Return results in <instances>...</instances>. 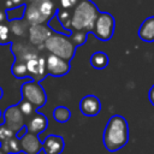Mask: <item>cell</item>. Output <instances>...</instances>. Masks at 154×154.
I'll return each mask as SVG.
<instances>
[{
  "label": "cell",
  "mask_w": 154,
  "mask_h": 154,
  "mask_svg": "<svg viewBox=\"0 0 154 154\" xmlns=\"http://www.w3.org/2000/svg\"><path fill=\"white\" fill-rule=\"evenodd\" d=\"M101 111V101L95 95H85L79 101V112L85 117H95Z\"/></svg>",
  "instance_id": "obj_13"
},
{
  "label": "cell",
  "mask_w": 154,
  "mask_h": 154,
  "mask_svg": "<svg viewBox=\"0 0 154 154\" xmlns=\"http://www.w3.org/2000/svg\"><path fill=\"white\" fill-rule=\"evenodd\" d=\"M7 22H8L7 11L5 8H0V24L1 23H7Z\"/></svg>",
  "instance_id": "obj_28"
},
{
  "label": "cell",
  "mask_w": 154,
  "mask_h": 154,
  "mask_svg": "<svg viewBox=\"0 0 154 154\" xmlns=\"http://www.w3.org/2000/svg\"><path fill=\"white\" fill-rule=\"evenodd\" d=\"M53 32H54V30L51 26H48L47 24L30 25L28 38L32 45H35V46H37L42 49V48H45L46 41L49 38V36Z\"/></svg>",
  "instance_id": "obj_10"
},
{
  "label": "cell",
  "mask_w": 154,
  "mask_h": 154,
  "mask_svg": "<svg viewBox=\"0 0 154 154\" xmlns=\"http://www.w3.org/2000/svg\"><path fill=\"white\" fill-rule=\"evenodd\" d=\"M7 24H8V28H10V32L12 35V40L13 38H25V37H28L30 24L25 20L24 17L10 19L7 22Z\"/></svg>",
  "instance_id": "obj_14"
},
{
  "label": "cell",
  "mask_w": 154,
  "mask_h": 154,
  "mask_svg": "<svg viewBox=\"0 0 154 154\" xmlns=\"http://www.w3.org/2000/svg\"><path fill=\"white\" fill-rule=\"evenodd\" d=\"M99 13L97 6L91 0H81L71 10V32L91 31Z\"/></svg>",
  "instance_id": "obj_2"
},
{
  "label": "cell",
  "mask_w": 154,
  "mask_h": 154,
  "mask_svg": "<svg viewBox=\"0 0 154 154\" xmlns=\"http://www.w3.org/2000/svg\"><path fill=\"white\" fill-rule=\"evenodd\" d=\"M58 1V6L59 8L63 10H73V7L81 1V0H57Z\"/></svg>",
  "instance_id": "obj_27"
},
{
  "label": "cell",
  "mask_w": 154,
  "mask_h": 154,
  "mask_svg": "<svg viewBox=\"0 0 154 154\" xmlns=\"http://www.w3.org/2000/svg\"><path fill=\"white\" fill-rule=\"evenodd\" d=\"M4 96V90H2V88L0 87V100H1V97Z\"/></svg>",
  "instance_id": "obj_32"
},
{
  "label": "cell",
  "mask_w": 154,
  "mask_h": 154,
  "mask_svg": "<svg viewBox=\"0 0 154 154\" xmlns=\"http://www.w3.org/2000/svg\"><path fill=\"white\" fill-rule=\"evenodd\" d=\"M22 99L29 101L36 109L42 107L47 102V95L40 82L30 79L29 82H24L20 85Z\"/></svg>",
  "instance_id": "obj_5"
},
{
  "label": "cell",
  "mask_w": 154,
  "mask_h": 154,
  "mask_svg": "<svg viewBox=\"0 0 154 154\" xmlns=\"http://www.w3.org/2000/svg\"><path fill=\"white\" fill-rule=\"evenodd\" d=\"M12 42V35L10 32V28L7 23L0 24V45L5 46Z\"/></svg>",
  "instance_id": "obj_23"
},
{
  "label": "cell",
  "mask_w": 154,
  "mask_h": 154,
  "mask_svg": "<svg viewBox=\"0 0 154 154\" xmlns=\"http://www.w3.org/2000/svg\"><path fill=\"white\" fill-rule=\"evenodd\" d=\"M58 10L57 0H36L32 4L25 5L23 17L30 25L47 24L55 17Z\"/></svg>",
  "instance_id": "obj_3"
},
{
  "label": "cell",
  "mask_w": 154,
  "mask_h": 154,
  "mask_svg": "<svg viewBox=\"0 0 154 154\" xmlns=\"http://www.w3.org/2000/svg\"><path fill=\"white\" fill-rule=\"evenodd\" d=\"M89 61H90L91 67H94L96 70H102L108 65L109 59H108V55L105 52L99 51V52H95V53L91 54Z\"/></svg>",
  "instance_id": "obj_20"
},
{
  "label": "cell",
  "mask_w": 154,
  "mask_h": 154,
  "mask_svg": "<svg viewBox=\"0 0 154 154\" xmlns=\"http://www.w3.org/2000/svg\"><path fill=\"white\" fill-rule=\"evenodd\" d=\"M148 97H149L150 103L154 106V84L152 85V88H150V89H149V91H148Z\"/></svg>",
  "instance_id": "obj_29"
},
{
  "label": "cell",
  "mask_w": 154,
  "mask_h": 154,
  "mask_svg": "<svg viewBox=\"0 0 154 154\" xmlns=\"http://www.w3.org/2000/svg\"><path fill=\"white\" fill-rule=\"evenodd\" d=\"M1 117H2V112H1V109H0V119H1Z\"/></svg>",
  "instance_id": "obj_34"
},
{
  "label": "cell",
  "mask_w": 154,
  "mask_h": 154,
  "mask_svg": "<svg viewBox=\"0 0 154 154\" xmlns=\"http://www.w3.org/2000/svg\"><path fill=\"white\" fill-rule=\"evenodd\" d=\"M138 37L144 42H154V16L142 22L138 29Z\"/></svg>",
  "instance_id": "obj_17"
},
{
  "label": "cell",
  "mask_w": 154,
  "mask_h": 154,
  "mask_svg": "<svg viewBox=\"0 0 154 154\" xmlns=\"http://www.w3.org/2000/svg\"><path fill=\"white\" fill-rule=\"evenodd\" d=\"M2 117H4V124L17 135L25 126V116L22 113L18 105L8 106L5 109Z\"/></svg>",
  "instance_id": "obj_8"
},
{
  "label": "cell",
  "mask_w": 154,
  "mask_h": 154,
  "mask_svg": "<svg viewBox=\"0 0 154 154\" xmlns=\"http://www.w3.org/2000/svg\"><path fill=\"white\" fill-rule=\"evenodd\" d=\"M70 38L73 42V45L76 47H78V46H82L87 42L88 32H85V31H72L71 35H70Z\"/></svg>",
  "instance_id": "obj_24"
},
{
  "label": "cell",
  "mask_w": 154,
  "mask_h": 154,
  "mask_svg": "<svg viewBox=\"0 0 154 154\" xmlns=\"http://www.w3.org/2000/svg\"><path fill=\"white\" fill-rule=\"evenodd\" d=\"M25 126H26L28 132L40 135L41 132H43L48 128V119L45 114L36 112L31 117L28 118V122H26Z\"/></svg>",
  "instance_id": "obj_15"
},
{
  "label": "cell",
  "mask_w": 154,
  "mask_h": 154,
  "mask_svg": "<svg viewBox=\"0 0 154 154\" xmlns=\"http://www.w3.org/2000/svg\"><path fill=\"white\" fill-rule=\"evenodd\" d=\"M0 154H5V153H4V152H2L1 149H0Z\"/></svg>",
  "instance_id": "obj_35"
},
{
  "label": "cell",
  "mask_w": 154,
  "mask_h": 154,
  "mask_svg": "<svg viewBox=\"0 0 154 154\" xmlns=\"http://www.w3.org/2000/svg\"><path fill=\"white\" fill-rule=\"evenodd\" d=\"M76 48L77 47L73 45L69 35L55 30L45 43V49L49 52V54H54L67 61H71L75 57Z\"/></svg>",
  "instance_id": "obj_4"
},
{
  "label": "cell",
  "mask_w": 154,
  "mask_h": 154,
  "mask_svg": "<svg viewBox=\"0 0 154 154\" xmlns=\"http://www.w3.org/2000/svg\"><path fill=\"white\" fill-rule=\"evenodd\" d=\"M11 73L16 78H29V72H28V66L26 61L23 60H14L12 66H11Z\"/></svg>",
  "instance_id": "obj_21"
},
{
  "label": "cell",
  "mask_w": 154,
  "mask_h": 154,
  "mask_svg": "<svg viewBox=\"0 0 154 154\" xmlns=\"http://www.w3.org/2000/svg\"><path fill=\"white\" fill-rule=\"evenodd\" d=\"M42 144L45 154H61L65 148L64 138L59 135H48L42 141Z\"/></svg>",
  "instance_id": "obj_16"
},
{
  "label": "cell",
  "mask_w": 154,
  "mask_h": 154,
  "mask_svg": "<svg viewBox=\"0 0 154 154\" xmlns=\"http://www.w3.org/2000/svg\"><path fill=\"white\" fill-rule=\"evenodd\" d=\"M4 2L5 0H0V8H4Z\"/></svg>",
  "instance_id": "obj_33"
},
{
  "label": "cell",
  "mask_w": 154,
  "mask_h": 154,
  "mask_svg": "<svg viewBox=\"0 0 154 154\" xmlns=\"http://www.w3.org/2000/svg\"><path fill=\"white\" fill-rule=\"evenodd\" d=\"M18 107L20 108V111H22V113L25 116V117H31L34 113H36V108L29 102V101H26V100H20L19 101V103H18Z\"/></svg>",
  "instance_id": "obj_25"
},
{
  "label": "cell",
  "mask_w": 154,
  "mask_h": 154,
  "mask_svg": "<svg viewBox=\"0 0 154 154\" xmlns=\"http://www.w3.org/2000/svg\"><path fill=\"white\" fill-rule=\"evenodd\" d=\"M17 134H14L11 129H8L4 123L2 124H0V143L1 142H5V141H7V140H10L11 137H13V136H16Z\"/></svg>",
  "instance_id": "obj_26"
},
{
  "label": "cell",
  "mask_w": 154,
  "mask_h": 154,
  "mask_svg": "<svg viewBox=\"0 0 154 154\" xmlns=\"http://www.w3.org/2000/svg\"><path fill=\"white\" fill-rule=\"evenodd\" d=\"M53 117H54V119H55L58 123L65 124V123H67V122L70 120V118H71V112H70V109H69L67 107H65V106H57V107L54 108V111H53Z\"/></svg>",
  "instance_id": "obj_22"
},
{
  "label": "cell",
  "mask_w": 154,
  "mask_h": 154,
  "mask_svg": "<svg viewBox=\"0 0 154 154\" xmlns=\"http://www.w3.org/2000/svg\"><path fill=\"white\" fill-rule=\"evenodd\" d=\"M12 1V4L14 5V7L16 8H18V7H22V6H24L25 4H24V0H11Z\"/></svg>",
  "instance_id": "obj_30"
},
{
  "label": "cell",
  "mask_w": 154,
  "mask_h": 154,
  "mask_svg": "<svg viewBox=\"0 0 154 154\" xmlns=\"http://www.w3.org/2000/svg\"><path fill=\"white\" fill-rule=\"evenodd\" d=\"M0 149L5 154H19V153H22L19 136L16 135V136L11 137L10 140H7L5 142H1L0 143Z\"/></svg>",
  "instance_id": "obj_18"
},
{
  "label": "cell",
  "mask_w": 154,
  "mask_h": 154,
  "mask_svg": "<svg viewBox=\"0 0 154 154\" xmlns=\"http://www.w3.org/2000/svg\"><path fill=\"white\" fill-rule=\"evenodd\" d=\"M34 1H36V0H24V4L25 5H29V4H32Z\"/></svg>",
  "instance_id": "obj_31"
},
{
  "label": "cell",
  "mask_w": 154,
  "mask_h": 154,
  "mask_svg": "<svg viewBox=\"0 0 154 154\" xmlns=\"http://www.w3.org/2000/svg\"><path fill=\"white\" fill-rule=\"evenodd\" d=\"M114 28H116L114 17L108 12H100L94 23L91 32L97 40L108 41L112 38L114 34Z\"/></svg>",
  "instance_id": "obj_7"
},
{
  "label": "cell",
  "mask_w": 154,
  "mask_h": 154,
  "mask_svg": "<svg viewBox=\"0 0 154 154\" xmlns=\"http://www.w3.org/2000/svg\"><path fill=\"white\" fill-rule=\"evenodd\" d=\"M26 66H28L29 78L32 81L41 82L43 78H46V76H48L46 69V58H43L42 55H38L26 61Z\"/></svg>",
  "instance_id": "obj_12"
},
{
  "label": "cell",
  "mask_w": 154,
  "mask_h": 154,
  "mask_svg": "<svg viewBox=\"0 0 154 154\" xmlns=\"http://www.w3.org/2000/svg\"><path fill=\"white\" fill-rule=\"evenodd\" d=\"M19 140H20V149L22 153L24 154H38L43 149V144L38 135L26 131L19 137Z\"/></svg>",
  "instance_id": "obj_11"
},
{
  "label": "cell",
  "mask_w": 154,
  "mask_h": 154,
  "mask_svg": "<svg viewBox=\"0 0 154 154\" xmlns=\"http://www.w3.org/2000/svg\"><path fill=\"white\" fill-rule=\"evenodd\" d=\"M11 45V52L14 57V60L29 61L38 55H41V48L32 45L28 37L25 38H13Z\"/></svg>",
  "instance_id": "obj_6"
},
{
  "label": "cell",
  "mask_w": 154,
  "mask_h": 154,
  "mask_svg": "<svg viewBox=\"0 0 154 154\" xmlns=\"http://www.w3.org/2000/svg\"><path fill=\"white\" fill-rule=\"evenodd\" d=\"M129 141V125L126 119L120 114L112 116L103 130V146L113 153L122 149Z\"/></svg>",
  "instance_id": "obj_1"
},
{
  "label": "cell",
  "mask_w": 154,
  "mask_h": 154,
  "mask_svg": "<svg viewBox=\"0 0 154 154\" xmlns=\"http://www.w3.org/2000/svg\"><path fill=\"white\" fill-rule=\"evenodd\" d=\"M55 18L58 19V22L61 24L63 30L65 31L66 35H71V11L70 10H63L59 8L57 11Z\"/></svg>",
  "instance_id": "obj_19"
},
{
  "label": "cell",
  "mask_w": 154,
  "mask_h": 154,
  "mask_svg": "<svg viewBox=\"0 0 154 154\" xmlns=\"http://www.w3.org/2000/svg\"><path fill=\"white\" fill-rule=\"evenodd\" d=\"M70 61L57 57L54 54H48L46 58V69L47 73L53 77H63L70 71Z\"/></svg>",
  "instance_id": "obj_9"
}]
</instances>
